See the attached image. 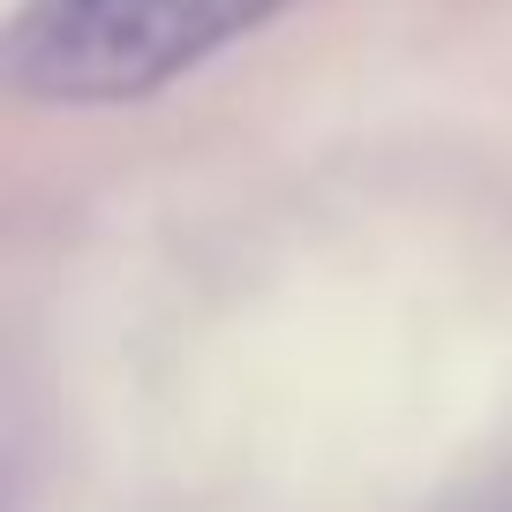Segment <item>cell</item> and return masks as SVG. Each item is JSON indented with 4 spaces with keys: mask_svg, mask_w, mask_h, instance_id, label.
I'll return each instance as SVG.
<instances>
[{
    "mask_svg": "<svg viewBox=\"0 0 512 512\" xmlns=\"http://www.w3.org/2000/svg\"><path fill=\"white\" fill-rule=\"evenodd\" d=\"M279 8L287 0H23L8 23V91L31 106H128Z\"/></svg>",
    "mask_w": 512,
    "mask_h": 512,
    "instance_id": "6da1fadb",
    "label": "cell"
}]
</instances>
